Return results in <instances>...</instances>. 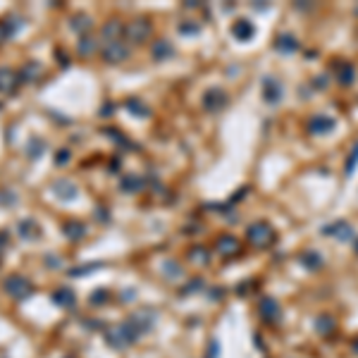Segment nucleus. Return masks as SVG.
<instances>
[{
  "instance_id": "16",
  "label": "nucleus",
  "mask_w": 358,
  "mask_h": 358,
  "mask_svg": "<svg viewBox=\"0 0 358 358\" xmlns=\"http://www.w3.org/2000/svg\"><path fill=\"white\" fill-rule=\"evenodd\" d=\"M67 163H69V151H67V148L55 153V165H57V167H62V165H67Z\"/></svg>"
},
{
  "instance_id": "14",
  "label": "nucleus",
  "mask_w": 358,
  "mask_h": 358,
  "mask_svg": "<svg viewBox=\"0 0 358 358\" xmlns=\"http://www.w3.org/2000/svg\"><path fill=\"white\" fill-rule=\"evenodd\" d=\"M14 203H17V194L10 191V189H2V191H0V206L10 208V206H14Z\"/></svg>"
},
{
  "instance_id": "5",
  "label": "nucleus",
  "mask_w": 358,
  "mask_h": 358,
  "mask_svg": "<svg viewBox=\"0 0 358 358\" xmlns=\"http://www.w3.org/2000/svg\"><path fill=\"white\" fill-rule=\"evenodd\" d=\"M103 57H105L108 62H119V60L127 57V48L122 43H117V41H110V43L105 45V50H103Z\"/></svg>"
},
{
  "instance_id": "7",
  "label": "nucleus",
  "mask_w": 358,
  "mask_h": 358,
  "mask_svg": "<svg viewBox=\"0 0 358 358\" xmlns=\"http://www.w3.org/2000/svg\"><path fill=\"white\" fill-rule=\"evenodd\" d=\"M50 301L55 306H62V308H69V306H74V294L72 289H67V287H60V289H55L50 294Z\"/></svg>"
},
{
  "instance_id": "6",
  "label": "nucleus",
  "mask_w": 358,
  "mask_h": 358,
  "mask_svg": "<svg viewBox=\"0 0 358 358\" xmlns=\"http://www.w3.org/2000/svg\"><path fill=\"white\" fill-rule=\"evenodd\" d=\"M17 234L22 239H38V225L33 222V217H24L17 222Z\"/></svg>"
},
{
  "instance_id": "11",
  "label": "nucleus",
  "mask_w": 358,
  "mask_h": 358,
  "mask_svg": "<svg viewBox=\"0 0 358 358\" xmlns=\"http://www.w3.org/2000/svg\"><path fill=\"white\" fill-rule=\"evenodd\" d=\"M65 237L72 239V241H76V239H81L84 234H86V227L81 225V222H76V220H72V222H65Z\"/></svg>"
},
{
  "instance_id": "1",
  "label": "nucleus",
  "mask_w": 358,
  "mask_h": 358,
  "mask_svg": "<svg viewBox=\"0 0 358 358\" xmlns=\"http://www.w3.org/2000/svg\"><path fill=\"white\" fill-rule=\"evenodd\" d=\"M2 289L10 294L12 299L22 301V299H26V296L33 294V284L29 282V277H24V275H10V277H5Z\"/></svg>"
},
{
  "instance_id": "8",
  "label": "nucleus",
  "mask_w": 358,
  "mask_h": 358,
  "mask_svg": "<svg viewBox=\"0 0 358 358\" xmlns=\"http://www.w3.org/2000/svg\"><path fill=\"white\" fill-rule=\"evenodd\" d=\"M43 72V65L41 62H33V60H29V62H24V67L19 69V81L22 84H26V81H33L36 76Z\"/></svg>"
},
{
  "instance_id": "4",
  "label": "nucleus",
  "mask_w": 358,
  "mask_h": 358,
  "mask_svg": "<svg viewBox=\"0 0 358 358\" xmlns=\"http://www.w3.org/2000/svg\"><path fill=\"white\" fill-rule=\"evenodd\" d=\"M50 189H53L55 194H57V198H62V201H72V198H76V186L72 184L69 179H55Z\"/></svg>"
},
{
  "instance_id": "3",
  "label": "nucleus",
  "mask_w": 358,
  "mask_h": 358,
  "mask_svg": "<svg viewBox=\"0 0 358 358\" xmlns=\"http://www.w3.org/2000/svg\"><path fill=\"white\" fill-rule=\"evenodd\" d=\"M22 29V19L17 14H7L0 19V43H7L14 33Z\"/></svg>"
},
{
  "instance_id": "15",
  "label": "nucleus",
  "mask_w": 358,
  "mask_h": 358,
  "mask_svg": "<svg viewBox=\"0 0 358 358\" xmlns=\"http://www.w3.org/2000/svg\"><path fill=\"white\" fill-rule=\"evenodd\" d=\"M119 29H122V26H119L117 22H110V24H105V26H103V36H105V38H110V41H115V36L119 33Z\"/></svg>"
},
{
  "instance_id": "10",
  "label": "nucleus",
  "mask_w": 358,
  "mask_h": 358,
  "mask_svg": "<svg viewBox=\"0 0 358 358\" xmlns=\"http://www.w3.org/2000/svg\"><path fill=\"white\" fill-rule=\"evenodd\" d=\"M69 26H72V31L84 33V31H88V29L93 26V22H91V17H88V14H74V17L69 19Z\"/></svg>"
},
{
  "instance_id": "13",
  "label": "nucleus",
  "mask_w": 358,
  "mask_h": 358,
  "mask_svg": "<svg viewBox=\"0 0 358 358\" xmlns=\"http://www.w3.org/2000/svg\"><path fill=\"white\" fill-rule=\"evenodd\" d=\"M148 31H151V29H148V26H146L143 22H134V24L129 26V36L134 38V41H141V38H143V36H146Z\"/></svg>"
},
{
  "instance_id": "9",
  "label": "nucleus",
  "mask_w": 358,
  "mask_h": 358,
  "mask_svg": "<svg viewBox=\"0 0 358 358\" xmlns=\"http://www.w3.org/2000/svg\"><path fill=\"white\" fill-rule=\"evenodd\" d=\"M45 148H48V143H45L41 136H33L31 141L26 143V155H29L31 160H38V158L45 153Z\"/></svg>"
},
{
  "instance_id": "2",
  "label": "nucleus",
  "mask_w": 358,
  "mask_h": 358,
  "mask_svg": "<svg viewBox=\"0 0 358 358\" xmlns=\"http://www.w3.org/2000/svg\"><path fill=\"white\" fill-rule=\"evenodd\" d=\"M19 72H14L12 67H0V93H14L19 86Z\"/></svg>"
},
{
  "instance_id": "17",
  "label": "nucleus",
  "mask_w": 358,
  "mask_h": 358,
  "mask_svg": "<svg viewBox=\"0 0 358 358\" xmlns=\"http://www.w3.org/2000/svg\"><path fill=\"white\" fill-rule=\"evenodd\" d=\"M136 186H139V182H136L134 177H131V179H124V182H122V189H136Z\"/></svg>"
},
{
  "instance_id": "18",
  "label": "nucleus",
  "mask_w": 358,
  "mask_h": 358,
  "mask_svg": "<svg viewBox=\"0 0 358 358\" xmlns=\"http://www.w3.org/2000/svg\"><path fill=\"white\" fill-rule=\"evenodd\" d=\"M45 265H48V268H57V265H60V258H55V256H45Z\"/></svg>"
},
{
  "instance_id": "12",
  "label": "nucleus",
  "mask_w": 358,
  "mask_h": 358,
  "mask_svg": "<svg viewBox=\"0 0 358 358\" xmlns=\"http://www.w3.org/2000/svg\"><path fill=\"white\" fill-rule=\"evenodd\" d=\"M76 50H79V55H91L93 50H96V38H88V36H84L79 43H76Z\"/></svg>"
},
{
  "instance_id": "19",
  "label": "nucleus",
  "mask_w": 358,
  "mask_h": 358,
  "mask_svg": "<svg viewBox=\"0 0 358 358\" xmlns=\"http://www.w3.org/2000/svg\"><path fill=\"white\" fill-rule=\"evenodd\" d=\"M7 244V232H0V249Z\"/></svg>"
}]
</instances>
